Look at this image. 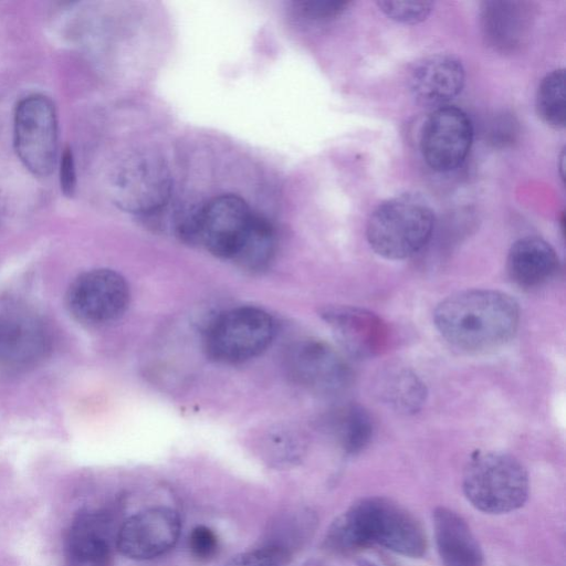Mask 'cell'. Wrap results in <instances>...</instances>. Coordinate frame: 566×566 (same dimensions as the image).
<instances>
[{
	"instance_id": "cell-1",
	"label": "cell",
	"mask_w": 566,
	"mask_h": 566,
	"mask_svg": "<svg viewBox=\"0 0 566 566\" xmlns=\"http://www.w3.org/2000/svg\"><path fill=\"white\" fill-rule=\"evenodd\" d=\"M325 545L343 555L378 545L406 557L419 558L427 551V537L419 521L407 509L387 497L368 496L335 518Z\"/></svg>"
},
{
	"instance_id": "cell-2",
	"label": "cell",
	"mask_w": 566,
	"mask_h": 566,
	"mask_svg": "<svg viewBox=\"0 0 566 566\" xmlns=\"http://www.w3.org/2000/svg\"><path fill=\"white\" fill-rule=\"evenodd\" d=\"M520 321L517 302L496 290L473 289L441 301L433 322L441 336L471 354L501 348L515 335Z\"/></svg>"
},
{
	"instance_id": "cell-3",
	"label": "cell",
	"mask_w": 566,
	"mask_h": 566,
	"mask_svg": "<svg viewBox=\"0 0 566 566\" xmlns=\"http://www.w3.org/2000/svg\"><path fill=\"white\" fill-rule=\"evenodd\" d=\"M462 490L467 500L483 513H510L527 501L528 473L509 453L479 450L471 454L465 464Z\"/></svg>"
},
{
	"instance_id": "cell-4",
	"label": "cell",
	"mask_w": 566,
	"mask_h": 566,
	"mask_svg": "<svg viewBox=\"0 0 566 566\" xmlns=\"http://www.w3.org/2000/svg\"><path fill=\"white\" fill-rule=\"evenodd\" d=\"M434 230V214L418 196L401 195L376 207L366 226V238L378 255L403 260L422 250Z\"/></svg>"
},
{
	"instance_id": "cell-5",
	"label": "cell",
	"mask_w": 566,
	"mask_h": 566,
	"mask_svg": "<svg viewBox=\"0 0 566 566\" xmlns=\"http://www.w3.org/2000/svg\"><path fill=\"white\" fill-rule=\"evenodd\" d=\"M275 335L272 316L262 308L241 306L219 315L207 331L208 355L217 361L233 364L260 355Z\"/></svg>"
},
{
	"instance_id": "cell-6",
	"label": "cell",
	"mask_w": 566,
	"mask_h": 566,
	"mask_svg": "<svg viewBox=\"0 0 566 566\" xmlns=\"http://www.w3.org/2000/svg\"><path fill=\"white\" fill-rule=\"evenodd\" d=\"M53 338L44 318L21 302L0 310V368L10 374L28 373L48 358Z\"/></svg>"
},
{
	"instance_id": "cell-7",
	"label": "cell",
	"mask_w": 566,
	"mask_h": 566,
	"mask_svg": "<svg viewBox=\"0 0 566 566\" xmlns=\"http://www.w3.org/2000/svg\"><path fill=\"white\" fill-rule=\"evenodd\" d=\"M57 119L54 105L42 95L23 98L14 114V148L24 167L49 176L57 163Z\"/></svg>"
},
{
	"instance_id": "cell-8",
	"label": "cell",
	"mask_w": 566,
	"mask_h": 566,
	"mask_svg": "<svg viewBox=\"0 0 566 566\" xmlns=\"http://www.w3.org/2000/svg\"><path fill=\"white\" fill-rule=\"evenodd\" d=\"M130 298L128 283L111 269H93L78 274L67 287L65 305L78 323L98 326L118 319Z\"/></svg>"
},
{
	"instance_id": "cell-9",
	"label": "cell",
	"mask_w": 566,
	"mask_h": 566,
	"mask_svg": "<svg viewBox=\"0 0 566 566\" xmlns=\"http://www.w3.org/2000/svg\"><path fill=\"white\" fill-rule=\"evenodd\" d=\"M254 212L235 195L214 197L196 210L192 243L233 261L250 230Z\"/></svg>"
},
{
	"instance_id": "cell-10",
	"label": "cell",
	"mask_w": 566,
	"mask_h": 566,
	"mask_svg": "<svg viewBox=\"0 0 566 566\" xmlns=\"http://www.w3.org/2000/svg\"><path fill=\"white\" fill-rule=\"evenodd\" d=\"M285 366L297 385L315 394L337 395L352 382L348 361L318 338L305 337L293 343L285 356Z\"/></svg>"
},
{
	"instance_id": "cell-11",
	"label": "cell",
	"mask_w": 566,
	"mask_h": 566,
	"mask_svg": "<svg viewBox=\"0 0 566 566\" xmlns=\"http://www.w3.org/2000/svg\"><path fill=\"white\" fill-rule=\"evenodd\" d=\"M473 134L472 122L461 108L451 105L434 108L420 134L423 160L438 172L454 170L465 160Z\"/></svg>"
},
{
	"instance_id": "cell-12",
	"label": "cell",
	"mask_w": 566,
	"mask_h": 566,
	"mask_svg": "<svg viewBox=\"0 0 566 566\" xmlns=\"http://www.w3.org/2000/svg\"><path fill=\"white\" fill-rule=\"evenodd\" d=\"M180 531L181 522L176 511L150 507L123 522L116 534V547L127 558L153 559L175 546Z\"/></svg>"
},
{
	"instance_id": "cell-13",
	"label": "cell",
	"mask_w": 566,
	"mask_h": 566,
	"mask_svg": "<svg viewBox=\"0 0 566 566\" xmlns=\"http://www.w3.org/2000/svg\"><path fill=\"white\" fill-rule=\"evenodd\" d=\"M343 350L354 359L382 354L389 344V328L377 314L361 307L332 305L321 311Z\"/></svg>"
},
{
	"instance_id": "cell-14",
	"label": "cell",
	"mask_w": 566,
	"mask_h": 566,
	"mask_svg": "<svg viewBox=\"0 0 566 566\" xmlns=\"http://www.w3.org/2000/svg\"><path fill=\"white\" fill-rule=\"evenodd\" d=\"M170 178L164 164L154 157L133 158L117 180V202L134 213H151L164 206L170 193Z\"/></svg>"
},
{
	"instance_id": "cell-15",
	"label": "cell",
	"mask_w": 566,
	"mask_h": 566,
	"mask_svg": "<svg viewBox=\"0 0 566 566\" xmlns=\"http://www.w3.org/2000/svg\"><path fill=\"white\" fill-rule=\"evenodd\" d=\"M465 72L462 62L450 54H434L419 61L409 76L412 97L426 107H442L463 88Z\"/></svg>"
},
{
	"instance_id": "cell-16",
	"label": "cell",
	"mask_w": 566,
	"mask_h": 566,
	"mask_svg": "<svg viewBox=\"0 0 566 566\" xmlns=\"http://www.w3.org/2000/svg\"><path fill=\"white\" fill-rule=\"evenodd\" d=\"M533 11L524 1L491 0L481 6L480 22L489 46L501 53H513L526 43Z\"/></svg>"
},
{
	"instance_id": "cell-17",
	"label": "cell",
	"mask_w": 566,
	"mask_h": 566,
	"mask_svg": "<svg viewBox=\"0 0 566 566\" xmlns=\"http://www.w3.org/2000/svg\"><path fill=\"white\" fill-rule=\"evenodd\" d=\"M437 551L442 566H483L482 548L467 521L439 506L432 514Z\"/></svg>"
},
{
	"instance_id": "cell-18",
	"label": "cell",
	"mask_w": 566,
	"mask_h": 566,
	"mask_svg": "<svg viewBox=\"0 0 566 566\" xmlns=\"http://www.w3.org/2000/svg\"><path fill=\"white\" fill-rule=\"evenodd\" d=\"M109 521L102 511H83L76 515L67 535V553L74 566H109Z\"/></svg>"
},
{
	"instance_id": "cell-19",
	"label": "cell",
	"mask_w": 566,
	"mask_h": 566,
	"mask_svg": "<svg viewBox=\"0 0 566 566\" xmlns=\"http://www.w3.org/2000/svg\"><path fill=\"white\" fill-rule=\"evenodd\" d=\"M558 256L554 248L538 237H525L510 248L506 270L510 279L522 287H536L557 271Z\"/></svg>"
},
{
	"instance_id": "cell-20",
	"label": "cell",
	"mask_w": 566,
	"mask_h": 566,
	"mask_svg": "<svg viewBox=\"0 0 566 566\" xmlns=\"http://www.w3.org/2000/svg\"><path fill=\"white\" fill-rule=\"evenodd\" d=\"M374 385L379 399L401 413L417 412L427 398L423 381L403 366L392 365L382 369Z\"/></svg>"
},
{
	"instance_id": "cell-21",
	"label": "cell",
	"mask_w": 566,
	"mask_h": 566,
	"mask_svg": "<svg viewBox=\"0 0 566 566\" xmlns=\"http://www.w3.org/2000/svg\"><path fill=\"white\" fill-rule=\"evenodd\" d=\"M326 428L348 454L361 452L374 434L371 416L357 403H347L333 410L326 420Z\"/></svg>"
},
{
	"instance_id": "cell-22",
	"label": "cell",
	"mask_w": 566,
	"mask_h": 566,
	"mask_svg": "<svg viewBox=\"0 0 566 566\" xmlns=\"http://www.w3.org/2000/svg\"><path fill=\"white\" fill-rule=\"evenodd\" d=\"M317 526L314 512L301 509L279 517L269 531L265 543L261 546L272 551L283 559H289L312 537Z\"/></svg>"
},
{
	"instance_id": "cell-23",
	"label": "cell",
	"mask_w": 566,
	"mask_h": 566,
	"mask_svg": "<svg viewBox=\"0 0 566 566\" xmlns=\"http://www.w3.org/2000/svg\"><path fill=\"white\" fill-rule=\"evenodd\" d=\"M275 247L276 237L272 223L254 213L248 235L233 262L244 270H262L271 262Z\"/></svg>"
},
{
	"instance_id": "cell-24",
	"label": "cell",
	"mask_w": 566,
	"mask_h": 566,
	"mask_svg": "<svg viewBox=\"0 0 566 566\" xmlns=\"http://www.w3.org/2000/svg\"><path fill=\"white\" fill-rule=\"evenodd\" d=\"M536 112L539 118L554 129L566 125V84L564 69L546 74L536 94Z\"/></svg>"
},
{
	"instance_id": "cell-25",
	"label": "cell",
	"mask_w": 566,
	"mask_h": 566,
	"mask_svg": "<svg viewBox=\"0 0 566 566\" xmlns=\"http://www.w3.org/2000/svg\"><path fill=\"white\" fill-rule=\"evenodd\" d=\"M377 6L394 21L417 24L428 18L433 3L430 1H377Z\"/></svg>"
},
{
	"instance_id": "cell-26",
	"label": "cell",
	"mask_w": 566,
	"mask_h": 566,
	"mask_svg": "<svg viewBox=\"0 0 566 566\" xmlns=\"http://www.w3.org/2000/svg\"><path fill=\"white\" fill-rule=\"evenodd\" d=\"M297 12L314 22H326L343 14L352 4L339 0H300L294 2Z\"/></svg>"
},
{
	"instance_id": "cell-27",
	"label": "cell",
	"mask_w": 566,
	"mask_h": 566,
	"mask_svg": "<svg viewBox=\"0 0 566 566\" xmlns=\"http://www.w3.org/2000/svg\"><path fill=\"white\" fill-rule=\"evenodd\" d=\"M265 454L270 462L275 464L293 462L301 454L300 442L289 433H275L265 444Z\"/></svg>"
},
{
	"instance_id": "cell-28",
	"label": "cell",
	"mask_w": 566,
	"mask_h": 566,
	"mask_svg": "<svg viewBox=\"0 0 566 566\" xmlns=\"http://www.w3.org/2000/svg\"><path fill=\"white\" fill-rule=\"evenodd\" d=\"M189 548L193 557L206 562L213 558L218 553L219 541L211 528L198 525L189 535Z\"/></svg>"
},
{
	"instance_id": "cell-29",
	"label": "cell",
	"mask_w": 566,
	"mask_h": 566,
	"mask_svg": "<svg viewBox=\"0 0 566 566\" xmlns=\"http://www.w3.org/2000/svg\"><path fill=\"white\" fill-rule=\"evenodd\" d=\"M517 134L516 119L511 114H500L490 122L488 139L493 146L506 147L516 140Z\"/></svg>"
},
{
	"instance_id": "cell-30",
	"label": "cell",
	"mask_w": 566,
	"mask_h": 566,
	"mask_svg": "<svg viewBox=\"0 0 566 566\" xmlns=\"http://www.w3.org/2000/svg\"><path fill=\"white\" fill-rule=\"evenodd\" d=\"M286 563L272 551L259 547L234 556L224 566H285Z\"/></svg>"
},
{
	"instance_id": "cell-31",
	"label": "cell",
	"mask_w": 566,
	"mask_h": 566,
	"mask_svg": "<svg viewBox=\"0 0 566 566\" xmlns=\"http://www.w3.org/2000/svg\"><path fill=\"white\" fill-rule=\"evenodd\" d=\"M61 190L66 197H72L76 186V175L73 154L70 148L63 151L60 167Z\"/></svg>"
},
{
	"instance_id": "cell-32",
	"label": "cell",
	"mask_w": 566,
	"mask_h": 566,
	"mask_svg": "<svg viewBox=\"0 0 566 566\" xmlns=\"http://www.w3.org/2000/svg\"><path fill=\"white\" fill-rule=\"evenodd\" d=\"M4 211H6L4 200H3L2 196L0 195V224H1L3 216H4Z\"/></svg>"
},
{
	"instance_id": "cell-33",
	"label": "cell",
	"mask_w": 566,
	"mask_h": 566,
	"mask_svg": "<svg viewBox=\"0 0 566 566\" xmlns=\"http://www.w3.org/2000/svg\"><path fill=\"white\" fill-rule=\"evenodd\" d=\"M358 566H378L369 560H366V559H360L358 560L357 563Z\"/></svg>"
}]
</instances>
